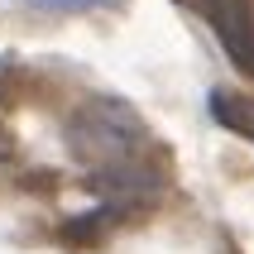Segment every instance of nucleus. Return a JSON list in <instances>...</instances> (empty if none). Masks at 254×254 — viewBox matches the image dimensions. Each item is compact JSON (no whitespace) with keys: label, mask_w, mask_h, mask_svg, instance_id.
<instances>
[{"label":"nucleus","mask_w":254,"mask_h":254,"mask_svg":"<svg viewBox=\"0 0 254 254\" xmlns=\"http://www.w3.org/2000/svg\"><path fill=\"white\" fill-rule=\"evenodd\" d=\"M197 5L211 19L226 58L245 77H254V0H197Z\"/></svg>","instance_id":"2"},{"label":"nucleus","mask_w":254,"mask_h":254,"mask_svg":"<svg viewBox=\"0 0 254 254\" xmlns=\"http://www.w3.org/2000/svg\"><path fill=\"white\" fill-rule=\"evenodd\" d=\"M211 120L230 134L254 144V96L250 91H230V86H216L211 91Z\"/></svg>","instance_id":"3"},{"label":"nucleus","mask_w":254,"mask_h":254,"mask_svg":"<svg viewBox=\"0 0 254 254\" xmlns=\"http://www.w3.org/2000/svg\"><path fill=\"white\" fill-rule=\"evenodd\" d=\"M0 144H5V139H0Z\"/></svg>","instance_id":"5"},{"label":"nucleus","mask_w":254,"mask_h":254,"mask_svg":"<svg viewBox=\"0 0 254 254\" xmlns=\"http://www.w3.org/2000/svg\"><path fill=\"white\" fill-rule=\"evenodd\" d=\"M29 10H43V14H91V10H111L120 0H19Z\"/></svg>","instance_id":"4"},{"label":"nucleus","mask_w":254,"mask_h":254,"mask_svg":"<svg viewBox=\"0 0 254 254\" xmlns=\"http://www.w3.org/2000/svg\"><path fill=\"white\" fill-rule=\"evenodd\" d=\"M63 144L77 163H86V173L115 168V163H139L149 158V129H144L139 111L120 96H91L67 115L63 125Z\"/></svg>","instance_id":"1"}]
</instances>
